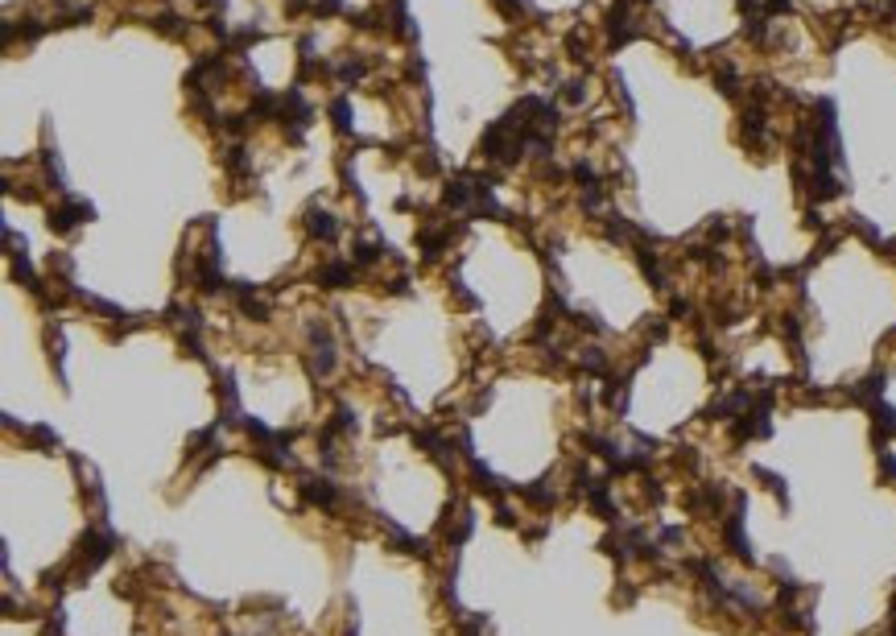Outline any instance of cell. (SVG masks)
<instances>
[{"instance_id": "cell-1", "label": "cell", "mask_w": 896, "mask_h": 636, "mask_svg": "<svg viewBox=\"0 0 896 636\" xmlns=\"http://www.w3.org/2000/svg\"><path fill=\"white\" fill-rule=\"evenodd\" d=\"M112 550H116V533H95V529H87V537H83V550H79V575H91L99 562H108L112 558Z\"/></svg>"}, {"instance_id": "cell-2", "label": "cell", "mask_w": 896, "mask_h": 636, "mask_svg": "<svg viewBox=\"0 0 896 636\" xmlns=\"http://www.w3.org/2000/svg\"><path fill=\"white\" fill-rule=\"evenodd\" d=\"M302 496H306L310 504L327 509V513H335V504H339V488H335L331 480H306V484H302Z\"/></svg>"}, {"instance_id": "cell-3", "label": "cell", "mask_w": 896, "mask_h": 636, "mask_svg": "<svg viewBox=\"0 0 896 636\" xmlns=\"http://www.w3.org/2000/svg\"><path fill=\"white\" fill-rule=\"evenodd\" d=\"M87 215H91V207H87V203H66V207L50 211V227H54V232H70V227H79Z\"/></svg>"}, {"instance_id": "cell-4", "label": "cell", "mask_w": 896, "mask_h": 636, "mask_svg": "<svg viewBox=\"0 0 896 636\" xmlns=\"http://www.w3.org/2000/svg\"><path fill=\"white\" fill-rule=\"evenodd\" d=\"M318 285H327V289H343V285H352V265H343V260L323 265V269H318Z\"/></svg>"}, {"instance_id": "cell-5", "label": "cell", "mask_w": 896, "mask_h": 636, "mask_svg": "<svg viewBox=\"0 0 896 636\" xmlns=\"http://www.w3.org/2000/svg\"><path fill=\"white\" fill-rule=\"evenodd\" d=\"M306 227H310V236H318V240H335V232H339L327 211H310V215H306Z\"/></svg>"}, {"instance_id": "cell-6", "label": "cell", "mask_w": 896, "mask_h": 636, "mask_svg": "<svg viewBox=\"0 0 896 636\" xmlns=\"http://www.w3.org/2000/svg\"><path fill=\"white\" fill-rule=\"evenodd\" d=\"M582 368H587V372H603V368H607V356H603L599 347H587V351H582Z\"/></svg>"}, {"instance_id": "cell-7", "label": "cell", "mask_w": 896, "mask_h": 636, "mask_svg": "<svg viewBox=\"0 0 896 636\" xmlns=\"http://www.w3.org/2000/svg\"><path fill=\"white\" fill-rule=\"evenodd\" d=\"M331 112H335V124H339V128L347 132V128H352V107H347V99H343V95H339V99L331 103Z\"/></svg>"}]
</instances>
